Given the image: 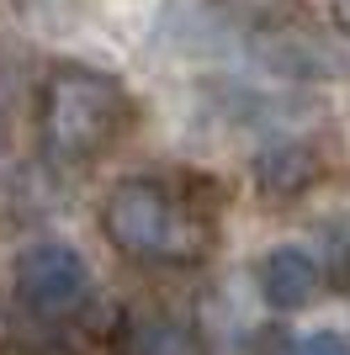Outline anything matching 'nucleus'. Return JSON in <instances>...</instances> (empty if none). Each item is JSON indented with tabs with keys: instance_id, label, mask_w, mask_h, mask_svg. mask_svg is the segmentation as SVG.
<instances>
[{
	"instance_id": "1",
	"label": "nucleus",
	"mask_w": 350,
	"mask_h": 355,
	"mask_svg": "<svg viewBox=\"0 0 350 355\" xmlns=\"http://www.w3.org/2000/svg\"><path fill=\"white\" fill-rule=\"evenodd\" d=\"M218 180L122 175L101 196L96 223L122 260L149 270H197L218 254Z\"/></svg>"
},
{
	"instance_id": "2",
	"label": "nucleus",
	"mask_w": 350,
	"mask_h": 355,
	"mask_svg": "<svg viewBox=\"0 0 350 355\" xmlns=\"http://www.w3.org/2000/svg\"><path fill=\"white\" fill-rule=\"evenodd\" d=\"M138 122L133 90L85 59H53L38 80V144L53 164L85 170L106 159Z\"/></svg>"
},
{
	"instance_id": "3",
	"label": "nucleus",
	"mask_w": 350,
	"mask_h": 355,
	"mask_svg": "<svg viewBox=\"0 0 350 355\" xmlns=\"http://www.w3.org/2000/svg\"><path fill=\"white\" fill-rule=\"evenodd\" d=\"M11 302L32 324H69L90 302V266L64 239H32L11 266Z\"/></svg>"
},
{
	"instance_id": "4",
	"label": "nucleus",
	"mask_w": 350,
	"mask_h": 355,
	"mask_svg": "<svg viewBox=\"0 0 350 355\" xmlns=\"http://www.w3.org/2000/svg\"><path fill=\"white\" fill-rule=\"evenodd\" d=\"M249 175H255V191L265 202H297L319 186L324 175V154L319 144H308V138H276V144H265L249 164Z\"/></svg>"
},
{
	"instance_id": "5",
	"label": "nucleus",
	"mask_w": 350,
	"mask_h": 355,
	"mask_svg": "<svg viewBox=\"0 0 350 355\" xmlns=\"http://www.w3.org/2000/svg\"><path fill=\"white\" fill-rule=\"evenodd\" d=\"M255 286H260L265 308L297 313V308H308V302L319 297L324 266L308 250H297V244H276V250H265L260 260H255Z\"/></svg>"
},
{
	"instance_id": "6",
	"label": "nucleus",
	"mask_w": 350,
	"mask_h": 355,
	"mask_svg": "<svg viewBox=\"0 0 350 355\" xmlns=\"http://www.w3.org/2000/svg\"><path fill=\"white\" fill-rule=\"evenodd\" d=\"M122 355H207V340L186 318H133L122 329Z\"/></svg>"
},
{
	"instance_id": "7",
	"label": "nucleus",
	"mask_w": 350,
	"mask_h": 355,
	"mask_svg": "<svg viewBox=\"0 0 350 355\" xmlns=\"http://www.w3.org/2000/svg\"><path fill=\"white\" fill-rule=\"evenodd\" d=\"M324 270L340 292H350V212L324 228Z\"/></svg>"
},
{
	"instance_id": "8",
	"label": "nucleus",
	"mask_w": 350,
	"mask_h": 355,
	"mask_svg": "<svg viewBox=\"0 0 350 355\" xmlns=\"http://www.w3.org/2000/svg\"><path fill=\"white\" fill-rule=\"evenodd\" d=\"M292 355H350V340H345V334H329V329H324V334H308V340H297V345H292Z\"/></svg>"
},
{
	"instance_id": "9",
	"label": "nucleus",
	"mask_w": 350,
	"mask_h": 355,
	"mask_svg": "<svg viewBox=\"0 0 350 355\" xmlns=\"http://www.w3.org/2000/svg\"><path fill=\"white\" fill-rule=\"evenodd\" d=\"M324 6H329V21L340 32H350V0H324Z\"/></svg>"
},
{
	"instance_id": "10",
	"label": "nucleus",
	"mask_w": 350,
	"mask_h": 355,
	"mask_svg": "<svg viewBox=\"0 0 350 355\" xmlns=\"http://www.w3.org/2000/svg\"><path fill=\"white\" fill-rule=\"evenodd\" d=\"M0 159H6V117H0Z\"/></svg>"
}]
</instances>
